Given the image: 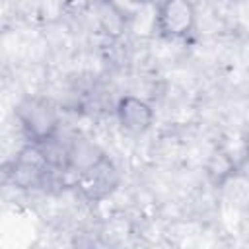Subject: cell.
<instances>
[{
  "label": "cell",
  "mask_w": 249,
  "mask_h": 249,
  "mask_svg": "<svg viewBox=\"0 0 249 249\" xmlns=\"http://www.w3.org/2000/svg\"><path fill=\"white\" fill-rule=\"evenodd\" d=\"M16 115L31 144H47L56 138L60 117L51 101L43 97H25L19 101Z\"/></svg>",
  "instance_id": "6da1fadb"
},
{
  "label": "cell",
  "mask_w": 249,
  "mask_h": 249,
  "mask_svg": "<svg viewBox=\"0 0 249 249\" xmlns=\"http://www.w3.org/2000/svg\"><path fill=\"white\" fill-rule=\"evenodd\" d=\"M196 6L193 0H160L156 6V31L161 39H187L196 27Z\"/></svg>",
  "instance_id": "7a4b0ae2"
},
{
  "label": "cell",
  "mask_w": 249,
  "mask_h": 249,
  "mask_svg": "<svg viewBox=\"0 0 249 249\" xmlns=\"http://www.w3.org/2000/svg\"><path fill=\"white\" fill-rule=\"evenodd\" d=\"M117 185H119V171L107 156L99 160L95 165L78 173V187L82 195L93 202L109 196L117 189Z\"/></svg>",
  "instance_id": "3957f363"
},
{
  "label": "cell",
  "mask_w": 249,
  "mask_h": 249,
  "mask_svg": "<svg viewBox=\"0 0 249 249\" xmlns=\"http://www.w3.org/2000/svg\"><path fill=\"white\" fill-rule=\"evenodd\" d=\"M51 165H53V161L49 160L45 148L41 144H29L27 148H23L19 152V156L16 160L14 179L21 189L37 187L47 177Z\"/></svg>",
  "instance_id": "277c9868"
},
{
  "label": "cell",
  "mask_w": 249,
  "mask_h": 249,
  "mask_svg": "<svg viewBox=\"0 0 249 249\" xmlns=\"http://www.w3.org/2000/svg\"><path fill=\"white\" fill-rule=\"evenodd\" d=\"M115 113H117V121L121 124V128L134 136L148 132L156 119L152 105L136 95H123L117 101Z\"/></svg>",
  "instance_id": "5b68a950"
},
{
  "label": "cell",
  "mask_w": 249,
  "mask_h": 249,
  "mask_svg": "<svg viewBox=\"0 0 249 249\" xmlns=\"http://www.w3.org/2000/svg\"><path fill=\"white\" fill-rule=\"evenodd\" d=\"M103 158H105V154L95 144H91L84 138H76L66 148V167L74 169L76 173H82L84 169L95 165Z\"/></svg>",
  "instance_id": "8992f818"
},
{
  "label": "cell",
  "mask_w": 249,
  "mask_h": 249,
  "mask_svg": "<svg viewBox=\"0 0 249 249\" xmlns=\"http://www.w3.org/2000/svg\"><path fill=\"white\" fill-rule=\"evenodd\" d=\"M128 2L134 6H152V4H158L160 0H128Z\"/></svg>",
  "instance_id": "52a82bcc"
}]
</instances>
